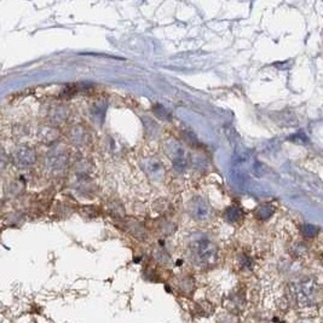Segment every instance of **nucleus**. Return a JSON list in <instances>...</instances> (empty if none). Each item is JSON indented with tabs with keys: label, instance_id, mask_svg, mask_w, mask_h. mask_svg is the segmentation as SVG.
<instances>
[{
	"label": "nucleus",
	"instance_id": "1",
	"mask_svg": "<svg viewBox=\"0 0 323 323\" xmlns=\"http://www.w3.org/2000/svg\"><path fill=\"white\" fill-rule=\"evenodd\" d=\"M191 252L196 263L202 265L213 264L215 257H217V248L214 243H212L211 240L206 237L195 240L191 245Z\"/></svg>",
	"mask_w": 323,
	"mask_h": 323
},
{
	"label": "nucleus",
	"instance_id": "2",
	"mask_svg": "<svg viewBox=\"0 0 323 323\" xmlns=\"http://www.w3.org/2000/svg\"><path fill=\"white\" fill-rule=\"evenodd\" d=\"M166 153L167 155L171 157L172 163H173L174 169L177 172H183L184 169L186 168V154L185 150L182 146H180L178 142L175 141H169L168 143L166 144Z\"/></svg>",
	"mask_w": 323,
	"mask_h": 323
},
{
	"label": "nucleus",
	"instance_id": "3",
	"mask_svg": "<svg viewBox=\"0 0 323 323\" xmlns=\"http://www.w3.org/2000/svg\"><path fill=\"white\" fill-rule=\"evenodd\" d=\"M188 209L189 213L191 214V217L197 220H203L206 219V218H208L209 211H211L208 203L203 199H201V197H194V199L189 202Z\"/></svg>",
	"mask_w": 323,
	"mask_h": 323
},
{
	"label": "nucleus",
	"instance_id": "4",
	"mask_svg": "<svg viewBox=\"0 0 323 323\" xmlns=\"http://www.w3.org/2000/svg\"><path fill=\"white\" fill-rule=\"evenodd\" d=\"M144 168H146V171L148 172V174L153 175V177L155 178H161L162 177V166H161V163L159 162V161L154 160V159H149L148 161L146 162V165H144Z\"/></svg>",
	"mask_w": 323,
	"mask_h": 323
},
{
	"label": "nucleus",
	"instance_id": "5",
	"mask_svg": "<svg viewBox=\"0 0 323 323\" xmlns=\"http://www.w3.org/2000/svg\"><path fill=\"white\" fill-rule=\"evenodd\" d=\"M153 113L157 115V118L161 119V120L163 121H171L172 119L171 113H169L165 107L161 106V104H157V106L153 107Z\"/></svg>",
	"mask_w": 323,
	"mask_h": 323
},
{
	"label": "nucleus",
	"instance_id": "6",
	"mask_svg": "<svg viewBox=\"0 0 323 323\" xmlns=\"http://www.w3.org/2000/svg\"><path fill=\"white\" fill-rule=\"evenodd\" d=\"M241 217H242V212H241V209L239 207H232L228 208L225 212V218L229 220V222L231 223H235L237 222V220L241 219Z\"/></svg>",
	"mask_w": 323,
	"mask_h": 323
},
{
	"label": "nucleus",
	"instance_id": "7",
	"mask_svg": "<svg viewBox=\"0 0 323 323\" xmlns=\"http://www.w3.org/2000/svg\"><path fill=\"white\" fill-rule=\"evenodd\" d=\"M273 213H274V207L273 206H269V205L260 206L259 209H258V212H257V214L259 215L260 218H263V219H264V218H269Z\"/></svg>",
	"mask_w": 323,
	"mask_h": 323
},
{
	"label": "nucleus",
	"instance_id": "8",
	"mask_svg": "<svg viewBox=\"0 0 323 323\" xmlns=\"http://www.w3.org/2000/svg\"><path fill=\"white\" fill-rule=\"evenodd\" d=\"M317 231L319 230H317L315 226H313V225H305L304 228H303V234H304L307 237L315 236V235L317 234Z\"/></svg>",
	"mask_w": 323,
	"mask_h": 323
},
{
	"label": "nucleus",
	"instance_id": "9",
	"mask_svg": "<svg viewBox=\"0 0 323 323\" xmlns=\"http://www.w3.org/2000/svg\"><path fill=\"white\" fill-rule=\"evenodd\" d=\"M185 141H186V143H189L190 146H196V144H199V141H197L196 136L191 132L185 133Z\"/></svg>",
	"mask_w": 323,
	"mask_h": 323
}]
</instances>
